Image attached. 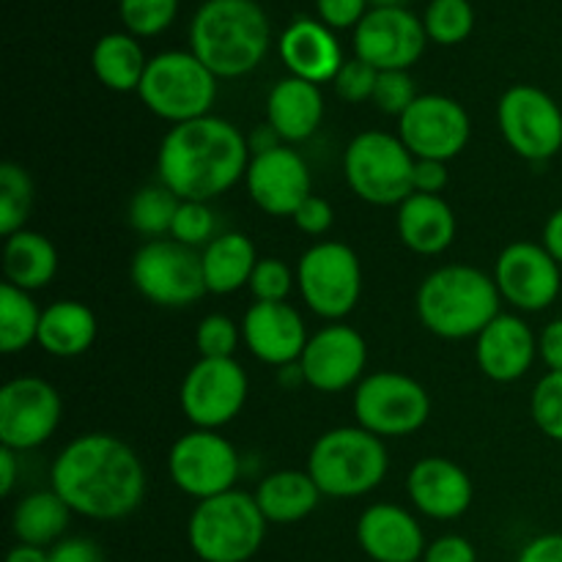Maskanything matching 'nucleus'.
Wrapping results in <instances>:
<instances>
[{
    "label": "nucleus",
    "instance_id": "nucleus-1",
    "mask_svg": "<svg viewBox=\"0 0 562 562\" xmlns=\"http://www.w3.org/2000/svg\"><path fill=\"white\" fill-rule=\"evenodd\" d=\"M49 481L71 514L93 521L126 519L146 497L140 456L113 434H80L71 439L53 461Z\"/></svg>",
    "mask_w": 562,
    "mask_h": 562
},
{
    "label": "nucleus",
    "instance_id": "nucleus-2",
    "mask_svg": "<svg viewBox=\"0 0 562 562\" xmlns=\"http://www.w3.org/2000/svg\"><path fill=\"white\" fill-rule=\"evenodd\" d=\"M247 165V137L217 115L176 124L157 151L159 181L181 201H214L245 179Z\"/></svg>",
    "mask_w": 562,
    "mask_h": 562
},
{
    "label": "nucleus",
    "instance_id": "nucleus-3",
    "mask_svg": "<svg viewBox=\"0 0 562 562\" xmlns=\"http://www.w3.org/2000/svg\"><path fill=\"white\" fill-rule=\"evenodd\" d=\"M269 42V16L256 0H203L190 22V53L217 80H234L258 69Z\"/></svg>",
    "mask_w": 562,
    "mask_h": 562
},
{
    "label": "nucleus",
    "instance_id": "nucleus-4",
    "mask_svg": "<svg viewBox=\"0 0 562 562\" xmlns=\"http://www.w3.org/2000/svg\"><path fill=\"white\" fill-rule=\"evenodd\" d=\"M497 283L483 269L448 263L428 274L417 289V318L445 340L477 338L499 316Z\"/></svg>",
    "mask_w": 562,
    "mask_h": 562
},
{
    "label": "nucleus",
    "instance_id": "nucleus-5",
    "mask_svg": "<svg viewBox=\"0 0 562 562\" xmlns=\"http://www.w3.org/2000/svg\"><path fill=\"white\" fill-rule=\"evenodd\" d=\"M387 448L376 434L360 426L324 431L307 456V475L324 497L355 499L382 486L387 477Z\"/></svg>",
    "mask_w": 562,
    "mask_h": 562
},
{
    "label": "nucleus",
    "instance_id": "nucleus-6",
    "mask_svg": "<svg viewBox=\"0 0 562 562\" xmlns=\"http://www.w3.org/2000/svg\"><path fill=\"white\" fill-rule=\"evenodd\" d=\"M267 525L256 497L234 488L195 505L187 541L201 562H247L263 547Z\"/></svg>",
    "mask_w": 562,
    "mask_h": 562
},
{
    "label": "nucleus",
    "instance_id": "nucleus-7",
    "mask_svg": "<svg viewBox=\"0 0 562 562\" xmlns=\"http://www.w3.org/2000/svg\"><path fill=\"white\" fill-rule=\"evenodd\" d=\"M137 97L157 119L187 124L212 115L217 77L190 49H168L148 60Z\"/></svg>",
    "mask_w": 562,
    "mask_h": 562
},
{
    "label": "nucleus",
    "instance_id": "nucleus-8",
    "mask_svg": "<svg viewBox=\"0 0 562 562\" xmlns=\"http://www.w3.org/2000/svg\"><path fill=\"white\" fill-rule=\"evenodd\" d=\"M344 173L351 192L371 206H401L415 192V157L390 132H360L344 154Z\"/></svg>",
    "mask_w": 562,
    "mask_h": 562
},
{
    "label": "nucleus",
    "instance_id": "nucleus-9",
    "mask_svg": "<svg viewBox=\"0 0 562 562\" xmlns=\"http://www.w3.org/2000/svg\"><path fill=\"white\" fill-rule=\"evenodd\" d=\"M296 285L316 316L340 322L357 307L362 294V267L344 241H318L296 263Z\"/></svg>",
    "mask_w": 562,
    "mask_h": 562
},
{
    "label": "nucleus",
    "instance_id": "nucleus-10",
    "mask_svg": "<svg viewBox=\"0 0 562 562\" xmlns=\"http://www.w3.org/2000/svg\"><path fill=\"white\" fill-rule=\"evenodd\" d=\"M357 426L379 439L409 437L426 426L431 398L417 379L398 371H376L355 390Z\"/></svg>",
    "mask_w": 562,
    "mask_h": 562
},
{
    "label": "nucleus",
    "instance_id": "nucleus-11",
    "mask_svg": "<svg viewBox=\"0 0 562 562\" xmlns=\"http://www.w3.org/2000/svg\"><path fill=\"white\" fill-rule=\"evenodd\" d=\"M132 283L159 307H190L206 291L201 252L176 239H151L132 258Z\"/></svg>",
    "mask_w": 562,
    "mask_h": 562
},
{
    "label": "nucleus",
    "instance_id": "nucleus-12",
    "mask_svg": "<svg viewBox=\"0 0 562 562\" xmlns=\"http://www.w3.org/2000/svg\"><path fill=\"white\" fill-rule=\"evenodd\" d=\"M168 472L179 492L203 503V499L234 492L241 472V459L234 445L220 437L217 431L192 428L170 448Z\"/></svg>",
    "mask_w": 562,
    "mask_h": 562
},
{
    "label": "nucleus",
    "instance_id": "nucleus-13",
    "mask_svg": "<svg viewBox=\"0 0 562 562\" xmlns=\"http://www.w3.org/2000/svg\"><path fill=\"white\" fill-rule=\"evenodd\" d=\"M497 124L505 143L527 162H547L562 151V110L538 86H510L499 97Z\"/></svg>",
    "mask_w": 562,
    "mask_h": 562
},
{
    "label": "nucleus",
    "instance_id": "nucleus-14",
    "mask_svg": "<svg viewBox=\"0 0 562 562\" xmlns=\"http://www.w3.org/2000/svg\"><path fill=\"white\" fill-rule=\"evenodd\" d=\"M247 373L234 357H201L181 382L179 404L187 420L203 431H217L241 415L247 404Z\"/></svg>",
    "mask_w": 562,
    "mask_h": 562
},
{
    "label": "nucleus",
    "instance_id": "nucleus-15",
    "mask_svg": "<svg viewBox=\"0 0 562 562\" xmlns=\"http://www.w3.org/2000/svg\"><path fill=\"white\" fill-rule=\"evenodd\" d=\"M64 401L49 382L16 376L0 390V445L16 453L36 450L58 431Z\"/></svg>",
    "mask_w": 562,
    "mask_h": 562
},
{
    "label": "nucleus",
    "instance_id": "nucleus-16",
    "mask_svg": "<svg viewBox=\"0 0 562 562\" xmlns=\"http://www.w3.org/2000/svg\"><path fill=\"white\" fill-rule=\"evenodd\" d=\"M472 135L467 110L445 93H420L398 119V137L415 159L459 157Z\"/></svg>",
    "mask_w": 562,
    "mask_h": 562
},
{
    "label": "nucleus",
    "instance_id": "nucleus-17",
    "mask_svg": "<svg viewBox=\"0 0 562 562\" xmlns=\"http://www.w3.org/2000/svg\"><path fill=\"white\" fill-rule=\"evenodd\" d=\"M499 296L521 313H541L560 296L562 272L552 252L536 241H514L494 263Z\"/></svg>",
    "mask_w": 562,
    "mask_h": 562
},
{
    "label": "nucleus",
    "instance_id": "nucleus-18",
    "mask_svg": "<svg viewBox=\"0 0 562 562\" xmlns=\"http://www.w3.org/2000/svg\"><path fill=\"white\" fill-rule=\"evenodd\" d=\"M426 27L409 9H371L355 27V55L376 71H409L426 53Z\"/></svg>",
    "mask_w": 562,
    "mask_h": 562
},
{
    "label": "nucleus",
    "instance_id": "nucleus-19",
    "mask_svg": "<svg viewBox=\"0 0 562 562\" xmlns=\"http://www.w3.org/2000/svg\"><path fill=\"white\" fill-rule=\"evenodd\" d=\"M296 366L307 387L318 393H344L366 379L362 373L368 366V344L349 324L329 322L311 335Z\"/></svg>",
    "mask_w": 562,
    "mask_h": 562
},
{
    "label": "nucleus",
    "instance_id": "nucleus-20",
    "mask_svg": "<svg viewBox=\"0 0 562 562\" xmlns=\"http://www.w3.org/2000/svg\"><path fill=\"white\" fill-rule=\"evenodd\" d=\"M245 184L252 203L272 217H294L302 201L313 195L311 168L291 146L250 157Z\"/></svg>",
    "mask_w": 562,
    "mask_h": 562
},
{
    "label": "nucleus",
    "instance_id": "nucleus-21",
    "mask_svg": "<svg viewBox=\"0 0 562 562\" xmlns=\"http://www.w3.org/2000/svg\"><path fill=\"white\" fill-rule=\"evenodd\" d=\"M241 340L256 360L285 368L300 362L311 335L296 307L285 302H256L247 307L241 322Z\"/></svg>",
    "mask_w": 562,
    "mask_h": 562
},
{
    "label": "nucleus",
    "instance_id": "nucleus-22",
    "mask_svg": "<svg viewBox=\"0 0 562 562\" xmlns=\"http://www.w3.org/2000/svg\"><path fill=\"white\" fill-rule=\"evenodd\" d=\"M406 494L423 516L450 521L470 510L475 488L467 470H461L456 461L426 456L406 475Z\"/></svg>",
    "mask_w": 562,
    "mask_h": 562
},
{
    "label": "nucleus",
    "instance_id": "nucleus-23",
    "mask_svg": "<svg viewBox=\"0 0 562 562\" xmlns=\"http://www.w3.org/2000/svg\"><path fill=\"white\" fill-rule=\"evenodd\" d=\"M538 357V338L516 313H499L475 338V360L492 382H519Z\"/></svg>",
    "mask_w": 562,
    "mask_h": 562
},
{
    "label": "nucleus",
    "instance_id": "nucleus-24",
    "mask_svg": "<svg viewBox=\"0 0 562 562\" xmlns=\"http://www.w3.org/2000/svg\"><path fill=\"white\" fill-rule=\"evenodd\" d=\"M357 541L373 562H420L426 536L415 516L393 503H376L362 510Z\"/></svg>",
    "mask_w": 562,
    "mask_h": 562
},
{
    "label": "nucleus",
    "instance_id": "nucleus-25",
    "mask_svg": "<svg viewBox=\"0 0 562 562\" xmlns=\"http://www.w3.org/2000/svg\"><path fill=\"white\" fill-rule=\"evenodd\" d=\"M278 49L291 77L316 82V86L333 82L346 60L333 27L324 25L322 20H311V16H300L291 22L280 36Z\"/></svg>",
    "mask_w": 562,
    "mask_h": 562
},
{
    "label": "nucleus",
    "instance_id": "nucleus-26",
    "mask_svg": "<svg viewBox=\"0 0 562 562\" xmlns=\"http://www.w3.org/2000/svg\"><path fill=\"white\" fill-rule=\"evenodd\" d=\"M324 119V93L316 82L283 77L267 97V124L283 143H302L316 135Z\"/></svg>",
    "mask_w": 562,
    "mask_h": 562
},
{
    "label": "nucleus",
    "instance_id": "nucleus-27",
    "mask_svg": "<svg viewBox=\"0 0 562 562\" xmlns=\"http://www.w3.org/2000/svg\"><path fill=\"white\" fill-rule=\"evenodd\" d=\"M398 236L412 252L417 256H439V252L448 250L456 239V223L453 209L448 206V201H442L439 195H420V192H412L404 203L398 206Z\"/></svg>",
    "mask_w": 562,
    "mask_h": 562
},
{
    "label": "nucleus",
    "instance_id": "nucleus-28",
    "mask_svg": "<svg viewBox=\"0 0 562 562\" xmlns=\"http://www.w3.org/2000/svg\"><path fill=\"white\" fill-rule=\"evenodd\" d=\"M252 497L269 525H296L318 508L324 494L307 470H280L263 477Z\"/></svg>",
    "mask_w": 562,
    "mask_h": 562
},
{
    "label": "nucleus",
    "instance_id": "nucleus-29",
    "mask_svg": "<svg viewBox=\"0 0 562 562\" xmlns=\"http://www.w3.org/2000/svg\"><path fill=\"white\" fill-rule=\"evenodd\" d=\"M97 316L88 305L77 300H58L42 311L36 344L47 355L71 360L86 355L97 340Z\"/></svg>",
    "mask_w": 562,
    "mask_h": 562
},
{
    "label": "nucleus",
    "instance_id": "nucleus-30",
    "mask_svg": "<svg viewBox=\"0 0 562 562\" xmlns=\"http://www.w3.org/2000/svg\"><path fill=\"white\" fill-rule=\"evenodd\" d=\"M258 263L256 245L245 234H217L201 252L203 280L209 294H234L241 285H250L252 269Z\"/></svg>",
    "mask_w": 562,
    "mask_h": 562
},
{
    "label": "nucleus",
    "instance_id": "nucleus-31",
    "mask_svg": "<svg viewBox=\"0 0 562 562\" xmlns=\"http://www.w3.org/2000/svg\"><path fill=\"white\" fill-rule=\"evenodd\" d=\"M58 272V250L53 241L38 231H16L3 245V274L5 283L22 291H42L53 283Z\"/></svg>",
    "mask_w": 562,
    "mask_h": 562
},
{
    "label": "nucleus",
    "instance_id": "nucleus-32",
    "mask_svg": "<svg viewBox=\"0 0 562 562\" xmlns=\"http://www.w3.org/2000/svg\"><path fill=\"white\" fill-rule=\"evenodd\" d=\"M91 66L104 88L119 93L137 91L146 75V55L132 33H104L91 53Z\"/></svg>",
    "mask_w": 562,
    "mask_h": 562
},
{
    "label": "nucleus",
    "instance_id": "nucleus-33",
    "mask_svg": "<svg viewBox=\"0 0 562 562\" xmlns=\"http://www.w3.org/2000/svg\"><path fill=\"white\" fill-rule=\"evenodd\" d=\"M71 508L60 499L58 492H33L16 503L11 514V530L16 541L31 543V547H55L64 541V532L69 527Z\"/></svg>",
    "mask_w": 562,
    "mask_h": 562
},
{
    "label": "nucleus",
    "instance_id": "nucleus-34",
    "mask_svg": "<svg viewBox=\"0 0 562 562\" xmlns=\"http://www.w3.org/2000/svg\"><path fill=\"white\" fill-rule=\"evenodd\" d=\"M42 311L33 296L16 285H0V349L3 355H16L36 344Z\"/></svg>",
    "mask_w": 562,
    "mask_h": 562
},
{
    "label": "nucleus",
    "instance_id": "nucleus-35",
    "mask_svg": "<svg viewBox=\"0 0 562 562\" xmlns=\"http://www.w3.org/2000/svg\"><path fill=\"white\" fill-rule=\"evenodd\" d=\"M181 206V198L173 190L157 181V184H146L132 195L130 203V225L137 234L148 236L151 239H162L170 236L173 228L176 212Z\"/></svg>",
    "mask_w": 562,
    "mask_h": 562
},
{
    "label": "nucleus",
    "instance_id": "nucleus-36",
    "mask_svg": "<svg viewBox=\"0 0 562 562\" xmlns=\"http://www.w3.org/2000/svg\"><path fill=\"white\" fill-rule=\"evenodd\" d=\"M33 206V181L27 170L16 162L0 165V234L9 239L25 228Z\"/></svg>",
    "mask_w": 562,
    "mask_h": 562
},
{
    "label": "nucleus",
    "instance_id": "nucleus-37",
    "mask_svg": "<svg viewBox=\"0 0 562 562\" xmlns=\"http://www.w3.org/2000/svg\"><path fill=\"white\" fill-rule=\"evenodd\" d=\"M423 27H426L428 42L453 47L470 38L475 27V11L470 0H431L423 14Z\"/></svg>",
    "mask_w": 562,
    "mask_h": 562
},
{
    "label": "nucleus",
    "instance_id": "nucleus-38",
    "mask_svg": "<svg viewBox=\"0 0 562 562\" xmlns=\"http://www.w3.org/2000/svg\"><path fill=\"white\" fill-rule=\"evenodd\" d=\"M119 14L126 33L135 38H151L173 25L179 0H119Z\"/></svg>",
    "mask_w": 562,
    "mask_h": 562
},
{
    "label": "nucleus",
    "instance_id": "nucleus-39",
    "mask_svg": "<svg viewBox=\"0 0 562 562\" xmlns=\"http://www.w3.org/2000/svg\"><path fill=\"white\" fill-rule=\"evenodd\" d=\"M530 412L543 437L562 442V371H549L541 376L532 390Z\"/></svg>",
    "mask_w": 562,
    "mask_h": 562
},
{
    "label": "nucleus",
    "instance_id": "nucleus-40",
    "mask_svg": "<svg viewBox=\"0 0 562 562\" xmlns=\"http://www.w3.org/2000/svg\"><path fill=\"white\" fill-rule=\"evenodd\" d=\"M214 236H217V220H214V212L209 209V203L181 201L173 220V228H170V239L198 250V247H206Z\"/></svg>",
    "mask_w": 562,
    "mask_h": 562
},
{
    "label": "nucleus",
    "instance_id": "nucleus-41",
    "mask_svg": "<svg viewBox=\"0 0 562 562\" xmlns=\"http://www.w3.org/2000/svg\"><path fill=\"white\" fill-rule=\"evenodd\" d=\"M239 340L241 329L236 327L234 318H228L225 313H212V316H206L198 324L195 346L198 351H201V357H212V360L234 357V351L239 349Z\"/></svg>",
    "mask_w": 562,
    "mask_h": 562
},
{
    "label": "nucleus",
    "instance_id": "nucleus-42",
    "mask_svg": "<svg viewBox=\"0 0 562 562\" xmlns=\"http://www.w3.org/2000/svg\"><path fill=\"white\" fill-rule=\"evenodd\" d=\"M417 97H420V93H417V86L415 80H412L409 71H379L371 102L376 104L384 115L401 119V115L415 104Z\"/></svg>",
    "mask_w": 562,
    "mask_h": 562
},
{
    "label": "nucleus",
    "instance_id": "nucleus-43",
    "mask_svg": "<svg viewBox=\"0 0 562 562\" xmlns=\"http://www.w3.org/2000/svg\"><path fill=\"white\" fill-rule=\"evenodd\" d=\"M296 283V274L280 258H258L250 278V294L256 302H285Z\"/></svg>",
    "mask_w": 562,
    "mask_h": 562
},
{
    "label": "nucleus",
    "instance_id": "nucleus-44",
    "mask_svg": "<svg viewBox=\"0 0 562 562\" xmlns=\"http://www.w3.org/2000/svg\"><path fill=\"white\" fill-rule=\"evenodd\" d=\"M376 77L379 71L355 55V58L344 60L338 77L333 80L335 93H338L344 102H351V104L368 102V99L373 97V88H376Z\"/></svg>",
    "mask_w": 562,
    "mask_h": 562
},
{
    "label": "nucleus",
    "instance_id": "nucleus-45",
    "mask_svg": "<svg viewBox=\"0 0 562 562\" xmlns=\"http://www.w3.org/2000/svg\"><path fill=\"white\" fill-rule=\"evenodd\" d=\"M318 20L333 31H349L362 22V16L371 11L368 0H316Z\"/></svg>",
    "mask_w": 562,
    "mask_h": 562
},
{
    "label": "nucleus",
    "instance_id": "nucleus-46",
    "mask_svg": "<svg viewBox=\"0 0 562 562\" xmlns=\"http://www.w3.org/2000/svg\"><path fill=\"white\" fill-rule=\"evenodd\" d=\"M296 223V228L302 231V234L307 236H324L329 228H333L335 223V212L333 206H329L324 198L318 195H311L302 201V206L296 209L294 217H291Z\"/></svg>",
    "mask_w": 562,
    "mask_h": 562
},
{
    "label": "nucleus",
    "instance_id": "nucleus-47",
    "mask_svg": "<svg viewBox=\"0 0 562 562\" xmlns=\"http://www.w3.org/2000/svg\"><path fill=\"white\" fill-rule=\"evenodd\" d=\"M423 562H477V552L467 538L442 536L426 547Z\"/></svg>",
    "mask_w": 562,
    "mask_h": 562
},
{
    "label": "nucleus",
    "instance_id": "nucleus-48",
    "mask_svg": "<svg viewBox=\"0 0 562 562\" xmlns=\"http://www.w3.org/2000/svg\"><path fill=\"white\" fill-rule=\"evenodd\" d=\"M412 187L420 195H439L448 187V162H439V159H415Z\"/></svg>",
    "mask_w": 562,
    "mask_h": 562
},
{
    "label": "nucleus",
    "instance_id": "nucleus-49",
    "mask_svg": "<svg viewBox=\"0 0 562 562\" xmlns=\"http://www.w3.org/2000/svg\"><path fill=\"white\" fill-rule=\"evenodd\" d=\"M49 562H104V554L91 538H64L49 549Z\"/></svg>",
    "mask_w": 562,
    "mask_h": 562
},
{
    "label": "nucleus",
    "instance_id": "nucleus-50",
    "mask_svg": "<svg viewBox=\"0 0 562 562\" xmlns=\"http://www.w3.org/2000/svg\"><path fill=\"white\" fill-rule=\"evenodd\" d=\"M516 562H562V532H547L527 543Z\"/></svg>",
    "mask_w": 562,
    "mask_h": 562
},
{
    "label": "nucleus",
    "instance_id": "nucleus-51",
    "mask_svg": "<svg viewBox=\"0 0 562 562\" xmlns=\"http://www.w3.org/2000/svg\"><path fill=\"white\" fill-rule=\"evenodd\" d=\"M538 357L549 371H562V318H554L538 335Z\"/></svg>",
    "mask_w": 562,
    "mask_h": 562
},
{
    "label": "nucleus",
    "instance_id": "nucleus-52",
    "mask_svg": "<svg viewBox=\"0 0 562 562\" xmlns=\"http://www.w3.org/2000/svg\"><path fill=\"white\" fill-rule=\"evenodd\" d=\"M247 146H250V157H258V154H267L280 146H289V143H283V137H280L272 126L263 124L252 130V135L247 137Z\"/></svg>",
    "mask_w": 562,
    "mask_h": 562
},
{
    "label": "nucleus",
    "instance_id": "nucleus-53",
    "mask_svg": "<svg viewBox=\"0 0 562 562\" xmlns=\"http://www.w3.org/2000/svg\"><path fill=\"white\" fill-rule=\"evenodd\" d=\"M16 450H9L0 445V494L9 497L16 486V472H20V459Z\"/></svg>",
    "mask_w": 562,
    "mask_h": 562
},
{
    "label": "nucleus",
    "instance_id": "nucleus-54",
    "mask_svg": "<svg viewBox=\"0 0 562 562\" xmlns=\"http://www.w3.org/2000/svg\"><path fill=\"white\" fill-rule=\"evenodd\" d=\"M543 247L552 252L554 261L562 267V206L554 209V212L549 214L547 225H543Z\"/></svg>",
    "mask_w": 562,
    "mask_h": 562
},
{
    "label": "nucleus",
    "instance_id": "nucleus-55",
    "mask_svg": "<svg viewBox=\"0 0 562 562\" xmlns=\"http://www.w3.org/2000/svg\"><path fill=\"white\" fill-rule=\"evenodd\" d=\"M5 562H49V549L31 547V543H16V547L5 554Z\"/></svg>",
    "mask_w": 562,
    "mask_h": 562
},
{
    "label": "nucleus",
    "instance_id": "nucleus-56",
    "mask_svg": "<svg viewBox=\"0 0 562 562\" xmlns=\"http://www.w3.org/2000/svg\"><path fill=\"white\" fill-rule=\"evenodd\" d=\"M371 3V9H404L409 0H368Z\"/></svg>",
    "mask_w": 562,
    "mask_h": 562
}]
</instances>
